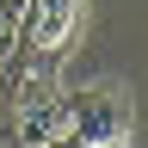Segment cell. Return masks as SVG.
Wrapping results in <instances>:
<instances>
[{
  "mask_svg": "<svg viewBox=\"0 0 148 148\" xmlns=\"http://www.w3.org/2000/svg\"><path fill=\"white\" fill-rule=\"evenodd\" d=\"M92 148H123V136H117V142H92Z\"/></svg>",
  "mask_w": 148,
  "mask_h": 148,
  "instance_id": "6",
  "label": "cell"
},
{
  "mask_svg": "<svg viewBox=\"0 0 148 148\" xmlns=\"http://www.w3.org/2000/svg\"><path fill=\"white\" fill-rule=\"evenodd\" d=\"M74 18H80V0H25V43L18 49H56L74 37Z\"/></svg>",
  "mask_w": 148,
  "mask_h": 148,
  "instance_id": "2",
  "label": "cell"
},
{
  "mask_svg": "<svg viewBox=\"0 0 148 148\" xmlns=\"http://www.w3.org/2000/svg\"><path fill=\"white\" fill-rule=\"evenodd\" d=\"M123 123H130V111H123V99L111 86H86V92H74L68 99V136L74 142H117L123 136Z\"/></svg>",
  "mask_w": 148,
  "mask_h": 148,
  "instance_id": "1",
  "label": "cell"
},
{
  "mask_svg": "<svg viewBox=\"0 0 148 148\" xmlns=\"http://www.w3.org/2000/svg\"><path fill=\"white\" fill-rule=\"evenodd\" d=\"M62 136H68V92L12 111V142H18V148H56Z\"/></svg>",
  "mask_w": 148,
  "mask_h": 148,
  "instance_id": "3",
  "label": "cell"
},
{
  "mask_svg": "<svg viewBox=\"0 0 148 148\" xmlns=\"http://www.w3.org/2000/svg\"><path fill=\"white\" fill-rule=\"evenodd\" d=\"M0 105H6V62H0Z\"/></svg>",
  "mask_w": 148,
  "mask_h": 148,
  "instance_id": "5",
  "label": "cell"
},
{
  "mask_svg": "<svg viewBox=\"0 0 148 148\" xmlns=\"http://www.w3.org/2000/svg\"><path fill=\"white\" fill-rule=\"evenodd\" d=\"M25 43V0H0V62H12Z\"/></svg>",
  "mask_w": 148,
  "mask_h": 148,
  "instance_id": "4",
  "label": "cell"
}]
</instances>
